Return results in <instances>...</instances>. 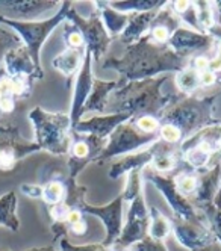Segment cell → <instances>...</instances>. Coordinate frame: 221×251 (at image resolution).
Here are the masks:
<instances>
[{
    "instance_id": "cell-1",
    "label": "cell",
    "mask_w": 221,
    "mask_h": 251,
    "mask_svg": "<svg viewBox=\"0 0 221 251\" xmlns=\"http://www.w3.org/2000/svg\"><path fill=\"white\" fill-rule=\"evenodd\" d=\"M5 71L9 76H29V73L33 70L28 53L23 49H12L9 50L5 58Z\"/></svg>"
},
{
    "instance_id": "cell-2",
    "label": "cell",
    "mask_w": 221,
    "mask_h": 251,
    "mask_svg": "<svg viewBox=\"0 0 221 251\" xmlns=\"http://www.w3.org/2000/svg\"><path fill=\"white\" fill-rule=\"evenodd\" d=\"M25 154L23 149H20L12 141L0 142V173L12 171L18 162V159Z\"/></svg>"
},
{
    "instance_id": "cell-3",
    "label": "cell",
    "mask_w": 221,
    "mask_h": 251,
    "mask_svg": "<svg viewBox=\"0 0 221 251\" xmlns=\"http://www.w3.org/2000/svg\"><path fill=\"white\" fill-rule=\"evenodd\" d=\"M15 195L14 192H8L0 197V226L17 230L18 220L15 217Z\"/></svg>"
},
{
    "instance_id": "cell-4",
    "label": "cell",
    "mask_w": 221,
    "mask_h": 251,
    "mask_svg": "<svg viewBox=\"0 0 221 251\" xmlns=\"http://www.w3.org/2000/svg\"><path fill=\"white\" fill-rule=\"evenodd\" d=\"M15 93L12 86V79L6 71H0V112H12L15 106Z\"/></svg>"
},
{
    "instance_id": "cell-5",
    "label": "cell",
    "mask_w": 221,
    "mask_h": 251,
    "mask_svg": "<svg viewBox=\"0 0 221 251\" xmlns=\"http://www.w3.org/2000/svg\"><path fill=\"white\" fill-rule=\"evenodd\" d=\"M41 195L49 204H56L64 195V186L59 182H50L49 185H46Z\"/></svg>"
},
{
    "instance_id": "cell-6",
    "label": "cell",
    "mask_w": 221,
    "mask_h": 251,
    "mask_svg": "<svg viewBox=\"0 0 221 251\" xmlns=\"http://www.w3.org/2000/svg\"><path fill=\"white\" fill-rule=\"evenodd\" d=\"M17 43H18V40L15 35L0 26V61H3L5 55L9 50L15 49Z\"/></svg>"
},
{
    "instance_id": "cell-7",
    "label": "cell",
    "mask_w": 221,
    "mask_h": 251,
    "mask_svg": "<svg viewBox=\"0 0 221 251\" xmlns=\"http://www.w3.org/2000/svg\"><path fill=\"white\" fill-rule=\"evenodd\" d=\"M161 135H162V138L165 141L176 142L180 138V130L177 127H174V126H171V124H167V126H164V127L161 129Z\"/></svg>"
},
{
    "instance_id": "cell-8",
    "label": "cell",
    "mask_w": 221,
    "mask_h": 251,
    "mask_svg": "<svg viewBox=\"0 0 221 251\" xmlns=\"http://www.w3.org/2000/svg\"><path fill=\"white\" fill-rule=\"evenodd\" d=\"M138 127L144 132H153L155 129H158V121L152 117H142L138 121Z\"/></svg>"
},
{
    "instance_id": "cell-9",
    "label": "cell",
    "mask_w": 221,
    "mask_h": 251,
    "mask_svg": "<svg viewBox=\"0 0 221 251\" xmlns=\"http://www.w3.org/2000/svg\"><path fill=\"white\" fill-rule=\"evenodd\" d=\"M179 188L185 192H193L195 189V180L193 177H183L179 182Z\"/></svg>"
},
{
    "instance_id": "cell-10",
    "label": "cell",
    "mask_w": 221,
    "mask_h": 251,
    "mask_svg": "<svg viewBox=\"0 0 221 251\" xmlns=\"http://www.w3.org/2000/svg\"><path fill=\"white\" fill-rule=\"evenodd\" d=\"M155 165H156V168L159 171H167V170H170L173 167V162H171V159H168V157H159L155 162Z\"/></svg>"
},
{
    "instance_id": "cell-11",
    "label": "cell",
    "mask_w": 221,
    "mask_h": 251,
    "mask_svg": "<svg viewBox=\"0 0 221 251\" xmlns=\"http://www.w3.org/2000/svg\"><path fill=\"white\" fill-rule=\"evenodd\" d=\"M153 35H155V38L158 41H165V40L168 38V30L165 29L164 26H158V27H155Z\"/></svg>"
},
{
    "instance_id": "cell-12",
    "label": "cell",
    "mask_w": 221,
    "mask_h": 251,
    "mask_svg": "<svg viewBox=\"0 0 221 251\" xmlns=\"http://www.w3.org/2000/svg\"><path fill=\"white\" fill-rule=\"evenodd\" d=\"M73 153L79 157H83L88 154V146L85 142H78V144H75V147H73Z\"/></svg>"
},
{
    "instance_id": "cell-13",
    "label": "cell",
    "mask_w": 221,
    "mask_h": 251,
    "mask_svg": "<svg viewBox=\"0 0 221 251\" xmlns=\"http://www.w3.org/2000/svg\"><path fill=\"white\" fill-rule=\"evenodd\" d=\"M195 68H197L198 71H201V73H205V71H208V68H209V61H208V58H205V56H198V58L195 59Z\"/></svg>"
},
{
    "instance_id": "cell-14",
    "label": "cell",
    "mask_w": 221,
    "mask_h": 251,
    "mask_svg": "<svg viewBox=\"0 0 221 251\" xmlns=\"http://www.w3.org/2000/svg\"><path fill=\"white\" fill-rule=\"evenodd\" d=\"M22 191H23L25 194H28L29 197H38V195L43 194V189L36 188V186H28V185L22 186Z\"/></svg>"
},
{
    "instance_id": "cell-15",
    "label": "cell",
    "mask_w": 221,
    "mask_h": 251,
    "mask_svg": "<svg viewBox=\"0 0 221 251\" xmlns=\"http://www.w3.org/2000/svg\"><path fill=\"white\" fill-rule=\"evenodd\" d=\"M68 43H70L73 47H79V46L82 44V35H81L79 32H73V33H70Z\"/></svg>"
},
{
    "instance_id": "cell-16",
    "label": "cell",
    "mask_w": 221,
    "mask_h": 251,
    "mask_svg": "<svg viewBox=\"0 0 221 251\" xmlns=\"http://www.w3.org/2000/svg\"><path fill=\"white\" fill-rule=\"evenodd\" d=\"M67 221L70 223V224H78V223H81V213L78 212V210H70L68 213H67Z\"/></svg>"
},
{
    "instance_id": "cell-17",
    "label": "cell",
    "mask_w": 221,
    "mask_h": 251,
    "mask_svg": "<svg viewBox=\"0 0 221 251\" xmlns=\"http://www.w3.org/2000/svg\"><path fill=\"white\" fill-rule=\"evenodd\" d=\"M201 82L203 85H212L215 82V75L212 71H205V73H201Z\"/></svg>"
},
{
    "instance_id": "cell-18",
    "label": "cell",
    "mask_w": 221,
    "mask_h": 251,
    "mask_svg": "<svg viewBox=\"0 0 221 251\" xmlns=\"http://www.w3.org/2000/svg\"><path fill=\"white\" fill-rule=\"evenodd\" d=\"M209 67H211L212 70H221V46H220L218 56H217L212 62H209Z\"/></svg>"
},
{
    "instance_id": "cell-19",
    "label": "cell",
    "mask_w": 221,
    "mask_h": 251,
    "mask_svg": "<svg viewBox=\"0 0 221 251\" xmlns=\"http://www.w3.org/2000/svg\"><path fill=\"white\" fill-rule=\"evenodd\" d=\"M85 230H86V226H85V223H82V221L73 226V231L78 233V235H81V233H83Z\"/></svg>"
},
{
    "instance_id": "cell-20",
    "label": "cell",
    "mask_w": 221,
    "mask_h": 251,
    "mask_svg": "<svg viewBox=\"0 0 221 251\" xmlns=\"http://www.w3.org/2000/svg\"><path fill=\"white\" fill-rule=\"evenodd\" d=\"M188 6H190V3H188V2H177V3H176V8H177V11H180V12L187 11V9H188Z\"/></svg>"
},
{
    "instance_id": "cell-21",
    "label": "cell",
    "mask_w": 221,
    "mask_h": 251,
    "mask_svg": "<svg viewBox=\"0 0 221 251\" xmlns=\"http://www.w3.org/2000/svg\"><path fill=\"white\" fill-rule=\"evenodd\" d=\"M3 132V129H2V126H0V133H2Z\"/></svg>"
}]
</instances>
